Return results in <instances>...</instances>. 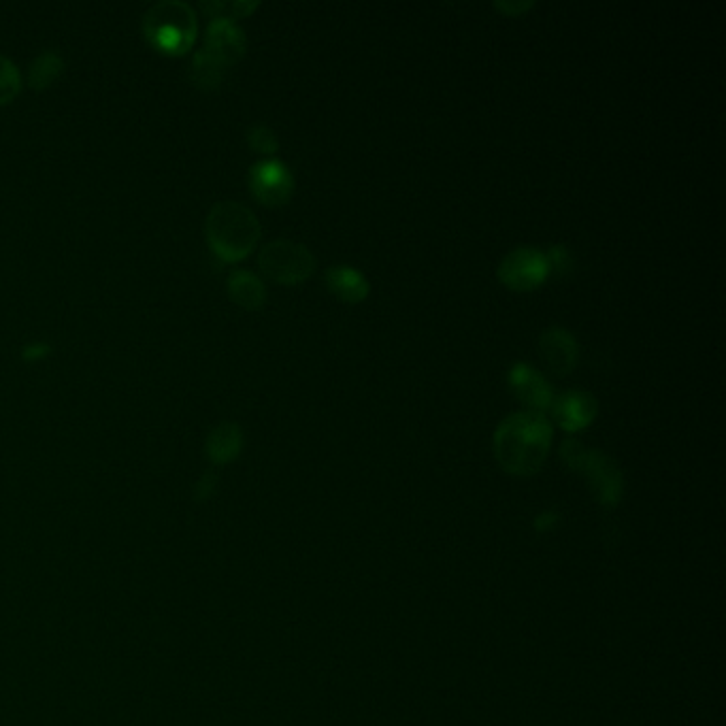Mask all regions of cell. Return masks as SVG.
Listing matches in <instances>:
<instances>
[{"instance_id":"obj_1","label":"cell","mask_w":726,"mask_h":726,"mask_svg":"<svg viewBox=\"0 0 726 726\" xmlns=\"http://www.w3.org/2000/svg\"><path fill=\"white\" fill-rule=\"evenodd\" d=\"M554 428L539 411H516L494 431V456L514 475H533L541 469L552 445Z\"/></svg>"},{"instance_id":"obj_2","label":"cell","mask_w":726,"mask_h":726,"mask_svg":"<svg viewBox=\"0 0 726 726\" xmlns=\"http://www.w3.org/2000/svg\"><path fill=\"white\" fill-rule=\"evenodd\" d=\"M262 235L256 213L237 201L213 205L205 220V237L211 252L224 262H239L254 252Z\"/></svg>"},{"instance_id":"obj_3","label":"cell","mask_w":726,"mask_h":726,"mask_svg":"<svg viewBox=\"0 0 726 726\" xmlns=\"http://www.w3.org/2000/svg\"><path fill=\"white\" fill-rule=\"evenodd\" d=\"M143 35L167 56H184L196 41L198 18L184 0H162L143 15Z\"/></svg>"},{"instance_id":"obj_4","label":"cell","mask_w":726,"mask_h":726,"mask_svg":"<svg viewBox=\"0 0 726 726\" xmlns=\"http://www.w3.org/2000/svg\"><path fill=\"white\" fill-rule=\"evenodd\" d=\"M560 456L575 471H582L603 505H616L622 497V471L614 458L601 450H586L577 439L563 441Z\"/></svg>"},{"instance_id":"obj_5","label":"cell","mask_w":726,"mask_h":726,"mask_svg":"<svg viewBox=\"0 0 726 726\" xmlns=\"http://www.w3.org/2000/svg\"><path fill=\"white\" fill-rule=\"evenodd\" d=\"M258 264L260 271L277 284H299L316 269V256L299 241L275 239L262 247Z\"/></svg>"},{"instance_id":"obj_6","label":"cell","mask_w":726,"mask_h":726,"mask_svg":"<svg viewBox=\"0 0 726 726\" xmlns=\"http://www.w3.org/2000/svg\"><path fill=\"white\" fill-rule=\"evenodd\" d=\"M499 279L514 290H533L546 282L550 264L546 252L537 247H516L499 264Z\"/></svg>"},{"instance_id":"obj_7","label":"cell","mask_w":726,"mask_h":726,"mask_svg":"<svg viewBox=\"0 0 726 726\" xmlns=\"http://www.w3.org/2000/svg\"><path fill=\"white\" fill-rule=\"evenodd\" d=\"M247 181H250L252 194L269 207L284 205L294 190V177L290 169L277 158H267L252 164Z\"/></svg>"},{"instance_id":"obj_8","label":"cell","mask_w":726,"mask_h":726,"mask_svg":"<svg viewBox=\"0 0 726 726\" xmlns=\"http://www.w3.org/2000/svg\"><path fill=\"white\" fill-rule=\"evenodd\" d=\"M550 409L554 420L563 426L565 431H582V428L588 426L594 420V416H597L599 403L590 392L575 388L554 396Z\"/></svg>"},{"instance_id":"obj_9","label":"cell","mask_w":726,"mask_h":726,"mask_svg":"<svg viewBox=\"0 0 726 726\" xmlns=\"http://www.w3.org/2000/svg\"><path fill=\"white\" fill-rule=\"evenodd\" d=\"M507 379H509L511 390L516 392L520 401H524L528 407H531V411H539V414H543V409H550V405L554 401V390L548 379L543 377L537 369L526 365V362H516V365L509 369Z\"/></svg>"},{"instance_id":"obj_10","label":"cell","mask_w":726,"mask_h":726,"mask_svg":"<svg viewBox=\"0 0 726 726\" xmlns=\"http://www.w3.org/2000/svg\"><path fill=\"white\" fill-rule=\"evenodd\" d=\"M247 39L241 26L233 20H211L207 26L205 52L220 60L224 66L239 62L245 56Z\"/></svg>"},{"instance_id":"obj_11","label":"cell","mask_w":726,"mask_h":726,"mask_svg":"<svg viewBox=\"0 0 726 726\" xmlns=\"http://www.w3.org/2000/svg\"><path fill=\"white\" fill-rule=\"evenodd\" d=\"M539 352L556 375H567L573 371L577 356H580L575 337L563 326H550L543 330L539 337Z\"/></svg>"},{"instance_id":"obj_12","label":"cell","mask_w":726,"mask_h":726,"mask_svg":"<svg viewBox=\"0 0 726 726\" xmlns=\"http://www.w3.org/2000/svg\"><path fill=\"white\" fill-rule=\"evenodd\" d=\"M243 448V431L237 422H220L211 428L207 435L205 452L211 462L216 465H228L233 462Z\"/></svg>"},{"instance_id":"obj_13","label":"cell","mask_w":726,"mask_h":726,"mask_svg":"<svg viewBox=\"0 0 726 726\" xmlns=\"http://www.w3.org/2000/svg\"><path fill=\"white\" fill-rule=\"evenodd\" d=\"M228 294L239 307L256 311L267 301V288H264L262 279L252 271L237 269L226 279Z\"/></svg>"},{"instance_id":"obj_14","label":"cell","mask_w":726,"mask_h":726,"mask_svg":"<svg viewBox=\"0 0 726 726\" xmlns=\"http://www.w3.org/2000/svg\"><path fill=\"white\" fill-rule=\"evenodd\" d=\"M326 284L333 290L339 299L358 303L367 299L369 294V282L367 277L362 275L358 269L348 267V264H337V267L326 269Z\"/></svg>"},{"instance_id":"obj_15","label":"cell","mask_w":726,"mask_h":726,"mask_svg":"<svg viewBox=\"0 0 726 726\" xmlns=\"http://www.w3.org/2000/svg\"><path fill=\"white\" fill-rule=\"evenodd\" d=\"M226 69L220 60L213 58L205 49L196 52L192 56V64H190V81L205 92H213L222 86V81L226 77Z\"/></svg>"},{"instance_id":"obj_16","label":"cell","mask_w":726,"mask_h":726,"mask_svg":"<svg viewBox=\"0 0 726 726\" xmlns=\"http://www.w3.org/2000/svg\"><path fill=\"white\" fill-rule=\"evenodd\" d=\"M64 73V58L54 52V49H45L35 60L30 62L28 69V84L32 90H47L54 86Z\"/></svg>"},{"instance_id":"obj_17","label":"cell","mask_w":726,"mask_h":726,"mask_svg":"<svg viewBox=\"0 0 726 726\" xmlns=\"http://www.w3.org/2000/svg\"><path fill=\"white\" fill-rule=\"evenodd\" d=\"M258 0H233V3H226V0H213V3H203L201 7L211 15V20H237L250 15L254 9H258Z\"/></svg>"},{"instance_id":"obj_18","label":"cell","mask_w":726,"mask_h":726,"mask_svg":"<svg viewBox=\"0 0 726 726\" xmlns=\"http://www.w3.org/2000/svg\"><path fill=\"white\" fill-rule=\"evenodd\" d=\"M22 90V75L7 56L0 54V107L9 105Z\"/></svg>"},{"instance_id":"obj_19","label":"cell","mask_w":726,"mask_h":726,"mask_svg":"<svg viewBox=\"0 0 726 726\" xmlns=\"http://www.w3.org/2000/svg\"><path fill=\"white\" fill-rule=\"evenodd\" d=\"M247 143H250L252 150H256L260 154H267V156H271L279 150L277 132L267 124H254L250 130H247Z\"/></svg>"},{"instance_id":"obj_20","label":"cell","mask_w":726,"mask_h":726,"mask_svg":"<svg viewBox=\"0 0 726 726\" xmlns=\"http://www.w3.org/2000/svg\"><path fill=\"white\" fill-rule=\"evenodd\" d=\"M546 258L550 264V273L554 271L558 275H569L575 267V260L565 245H552L546 252Z\"/></svg>"},{"instance_id":"obj_21","label":"cell","mask_w":726,"mask_h":726,"mask_svg":"<svg viewBox=\"0 0 726 726\" xmlns=\"http://www.w3.org/2000/svg\"><path fill=\"white\" fill-rule=\"evenodd\" d=\"M52 343L47 341H30L22 348V360L24 362H39L45 360L49 354H52Z\"/></svg>"},{"instance_id":"obj_22","label":"cell","mask_w":726,"mask_h":726,"mask_svg":"<svg viewBox=\"0 0 726 726\" xmlns=\"http://www.w3.org/2000/svg\"><path fill=\"white\" fill-rule=\"evenodd\" d=\"M533 5H535L533 0H497V3H494V7H497L499 11H503L505 15H511V18L522 15L524 11L531 9Z\"/></svg>"},{"instance_id":"obj_23","label":"cell","mask_w":726,"mask_h":726,"mask_svg":"<svg viewBox=\"0 0 726 726\" xmlns=\"http://www.w3.org/2000/svg\"><path fill=\"white\" fill-rule=\"evenodd\" d=\"M216 486H218V475L216 473H205L203 477H201V482H198L196 484V488H194V499L196 501H205V499H209L211 497V494H213V490H216Z\"/></svg>"}]
</instances>
